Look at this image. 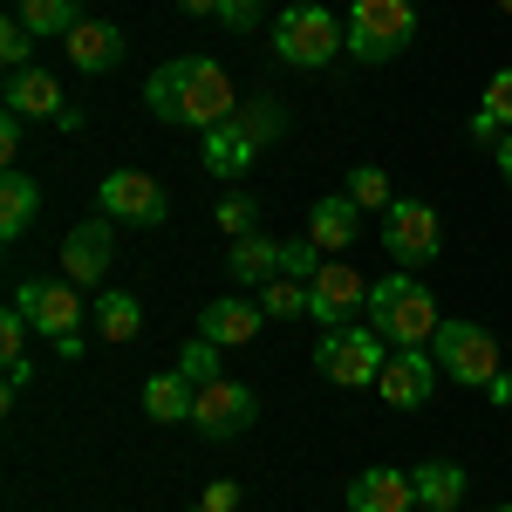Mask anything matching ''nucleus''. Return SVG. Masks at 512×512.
<instances>
[{
  "label": "nucleus",
  "mask_w": 512,
  "mask_h": 512,
  "mask_svg": "<svg viewBox=\"0 0 512 512\" xmlns=\"http://www.w3.org/2000/svg\"><path fill=\"white\" fill-rule=\"evenodd\" d=\"M144 103H151V117L171 123V130H212V123H226L239 110L233 76H226L219 62H205V55H178V62L151 69Z\"/></svg>",
  "instance_id": "nucleus-1"
},
{
  "label": "nucleus",
  "mask_w": 512,
  "mask_h": 512,
  "mask_svg": "<svg viewBox=\"0 0 512 512\" xmlns=\"http://www.w3.org/2000/svg\"><path fill=\"white\" fill-rule=\"evenodd\" d=\"M280 130H287V110H280L274 96L239 103L226 123H212V130H205V151H198V158H205V178H226V185H233V178L260 158L267 144H274Z\"/></svg>",
  "instance_id": "nucleus-2"
},
{
  "label": "nucleus",
  "mask_w": 512,
  "mask_h": 512,
  "mask_svg": "<svg viewBox=\"0 0 512 512\" xmlns=\"http://www.w3.org/2000/svg\"><path fill=\"white\" fill-rule=\"evenodd\" d=\"M437 301L424 294V280L410 274V267H396V274H383L376 287H369V328L390 342V349H424L437 335Z\"/></svg>",
  "instance_id": "nucleus-3"
},
{
  "label": "nucleus",
  "mask_w": 512,
  "mask_h": 512,
  "mask_svg": "<svg viewBox=\"0 0 512 512\" xmlns=\"http://www.w3.org/2000/svg\"><path fill=\"white\" fill-rule=\"evenodd\" d=\"M274 55L287 69H328L335 55H349V21H335L321 0H294L274 14Z\"/></svg>",
  "instance_id": "nucleus-4"
},
{
  "label": "nucleus",
  "mask_w": 512,
  "mask_h": 512,
  "mask_svg": "<svg viewBox=\"0 0 512 512\" xmlns=\"http://www.w3.org/2000/svg\"><path fill=\"white\" fill-rule=\"evenodd\" d=\"M14 308L35 321L41 342H55V355L62 362H82V321H89V308H82V287L76 280H21L14 287Z\"/></svg>",
  "instance_id": "nucleus-5"
},
{
  "label": "nucleus",
  "mask_w": 512,
  "mask_h": 512,
  "mask_svg": "<svg viewBox=\"0 0 512 512\" xmlns=\"http://www.w3.org/2000/svg\"><path fill=\"white\" fill-rule=\"evenodd\" d=\"M410 41H417V0H355L349 7L355 62H396Z\"/></svg>",
  "instance_id": "nucleus-6"
},
{
  "label": "nucleus",
  "mask_w": 512,
  "mask_h": 512,
  "mask_svg": "<svg viewBox=\"0 0 512 512\" xmlns=\"http://www.w3.org/2000/svg\"><path fill=\"white\" fill-rule=\"evenodd\" d=\"M431 355H437V369L451 383H465V390H492V376H506L499 369V335L478 328V321H437Z\"/></svg>",
  "instance_id": "nucleus-7"
},
{
  "label": "nucleus",
  "mask_w": 512,
  "mask_h": 512,
  "mask_svg": "<svg viewBox=\"0 0 512 512\" xmlns=\"http://www.w3.org/2000/svg\"><path fill=\"white\" fill-rule=\"evenodd\" d=\"M315 362L342 383V390H369V383L383 376V362H390V342H383L369 321H342V328H321Z\"/></svg>",
  "instance_id": "nucleus-8"
},
{
  "label": "nucleus",
  "mask_w": 512,
  "mask_h": 512,
  "mask_svg": "<svg viewBox=\"0 0 512 512\" xmlns=\"http://www.w3.org/2000/svg\"><path fill=\"white\" fill-rule=\"evenodd\" d=\"M383 246H390V260H403V267H431L437 253H444V219H437V205L396 198L390 212H383Z\"/></svg>",
  "instance_id": "nucleus-9"
},
{
  "label": "nucleus",
  "mask_w": 512,
  "mask_h": 512,
  "mask_svg": "<svg viewBox=\"0 0 512 512\" xmlns=\"http://www.w3.org/2000/svg\"><path fill=\"white\" fill-rule=\"evenodd\" d=\"M260 417V396L246 390L239 376H212V383H198V396H192V424L212 444H226V437H239L246 424Z\"/></svg>",
  "instance_id": "nucleus-10"
},
{
  "label": "nucleus",
  "mask_w": 512,
  "mask_h": 512,
  "mask_svg": "<svg viewBox=\"0 0 512 512\" xmlns=\"http://www.w3.org/2000/svg\"><path fill=\"white\" fill-rule=\"evenodd\" d=\"M369 287L376 280H362L349 267V260H321V274L308 280V315L321 321V328H342V321H369Z\"/></svg>",
  "instance_id": "nucleus-11"
},
{
  "label": "nucleus",
  "mask_w": 512,
  "mask_h": 512,
  "mask_svg": "<svg viewBox=\"0 0 512 512\" xmlns=\"http://www.w3.org/2000/svg\"><path fill=\"white\" fill-rule=\"evenodd\" d=\"M96 212H103V219H130V226H164L171 198H164V185L151 171H103Z\"/></svg>",
  "instance_id": "nucleus-12"
},
{
  "label": "nucleus",
  "mask_w": 512,
  "mask_h": 512,
  "mask_svg": "<svg viewBox=\"0 0 512 512\" xmlns=\"http://www.w3.org/2000/svg\"><path fill=\"white\" fill-rule=\"evenodd\" d=\"M117 267V233H110V219L96 212V219H82L69 226L62 239V280H76V287H96V280Z\"/></svg>",
  "instance_id": "nucleus-13"
},
{
  "label": "nucleus",
  "mask_w": 512,
  "mask_h": 512,
  "mask_svg": "<svg viewBox=\"0 0 512 512\" xmlns=\"http://www.w3.org/2000/svg\"><path fill=\"white\" fill-rule=\"evenodd\" d=\"M437 355H424V349H396L390 362H383V376H376V396L383 403H396V410H417V403H431L437 396Z\"/></svg>",
  "instance_id": "nucleus-14"
},
{
  "label": "nucleus",
  "mask_w": 512,
  "mask_h": 512,
  "mask_svg": "<svg viewBox=\"0 0 512 512\" xmlns=\"http://www.w3.org/2000/svg\"><path fill=\"white\" fill-rule=\"evenodd\" d=\"M0 103H7V110H14V117H28V123H62L69 117V110H76V103H69V96H62V82L48 76V69H14V76L0 82Z\"/></svg>",
  "instance_id": "nucleus-15"
},
{
  "label": "nucleus",
  "mask_w": 512,
  "mask_h": 512,
  "mask_svg": "<svg viewBox=\"0 0 512 512\" xmlns=\"http://www.w3.org/2000/svg\"><path fill=\"white\" fill-rule=\"evenodd\" d=\"M349 512H417V478L369 465L362 478H349Z\"/></svg>",
  "instance_id": "nucleus-16"
},
{
  "label": "nucleus",
  "mask_w": 512,
  "mask_h": 512,
  "mask_svg": "<svg viewBox=\"0 0 512 512\" xmlns=\"http://www.w3.org/2000/svg\"><path fill=\"white\" fill-rule=\"evenodd\" d=\"M260 321H267V308H260V301L226 294V301H205L198 335H205V342H219V349H239V342H260Z\"/></svg>",
  "instance_id": "nucleus-17"
},
{
  "label": "nucleus",
  "mask_w": 512,
  "mask_h": 512,
  "mask_svg": "<svg viewBox=\"0 0 512 512\" xmlns=\"http://www.w3.org/2000/svg\"><path fill=\"white\" fill-rule=\"evenodd\" d=\"M355 233H362V205H355L349 192H335V198H315L308 205V239H315L321 253L335 260V253H349Z\"/></svg>",
  "instance_id": "nucleus-18"
},
{
  "label": "nucleus",
  "mask_w": 512,
  "mask_h": 512,
  "mask_svg": "<svg viewBox=\"0 0 512 512\" xmlns=\"http://www.w3.org/2000/svg\"><path fill=\"white\" fill-rule=\"evenodd\" d=\"M280 267H287V246L267 233H239L233 246H226V274L239 280V287H267V280H280Z\"/></svg>",
  "instance_id": "nucleus-19"
},
{
  "label": "nucleus",
  "mask_w": 512,
  "mask_h": 512,
  "mask_svg": "<svg viewBox=\"0 0 512 512\" xmlns=\"http://www.w3.org/2000/svg\"><path fill=\"white\" fill-rule=\"evenodd\" d=\"M62 41H69V62H76L82 76H110L123 62V48H130L117 21H82L76 35H62Z\"/></svg>",
  "instance_id": "nucleus-20"
},
{
  "label": "nucleus",
  "mask_w": 512,
  "mask_h": 512,
  "mask_svg": "<svg viewBox=\"0 0 512 512\" xmlns=\"http://www.w3.org/2000/svg\"><path fill=\"white\" fill-rule=\"evenodd\" d=\"M35 212H41V185L28 178V171L7 164V178H0V239L14 246V239L35 226Z\"/></svg>",
  "instance_id": "nucleus-21"
},
{
  "label": "nucleus",
  "mask_w": 512,
  "mask_h": 512,
  "mask_svg": "<svg viewBox=\"0 0 512 512\" xmlns=\"http://www.w3.org/2000/svg\"><path fill=\"white\" fill-rule=\"evenodd\" d=\"M89 328H96V342H137L144 335V301L137 294H96V308H89Z\"/></svg>",
  "instance_id": "nucleus-22"
},
{
  "label": "nucleus",
  "mask_w": 512,
  "mask_h": 512,
  "mask_svg": "<svg viewBox=\"0 0 512 512\" xmlns=\"http://www.w3.org/2000/svg\"><path fill=\"white\" fill-rule=\"evenodd\" d=\"M417 506L424 512H458L465 506V465H451V458H431V465H417Z\"/></svg>",
  "instance_id": "nucleus-23"
},
{
  "label": "nucleus",
  "mask_w": 512,
  "mask_h": 512,
  "mask_svg": "<svg viewBox=\"0 0 512 512\" xmlns=\"http://www.w3.org/2000/svg\"><path fill=\"white\" fill-rule=\"evenodd\" d=\"M192 396H198V383L185 369H164V376L144 383V410H151L158 424H192Z\"/></svg>",
  "instance_id": "nucleus-24"
},
{
  "label": "nucleus",
  "mask_w": 512,
  "mask_h": 512,
  "mask_svg": "<svg viewBox=\"0 0 512 512\" xmlns=\"http://www.w3.org/2000/svg\"><path fill=\"white\" fill-rule=\"evenodd\" d=\"M512 130V69H499V76L485 82V103L472 110V137L478 144H499Z\"/></svg>",
  "instance_id": "nucleus-25"
},
{
  "label": "nucleus",
  "mask_w": 512,
  "mask_h": 512,
  "mask_svg": "<svg viewBox=\"0 0 512 512\" xmlns=\"http://www.w3.org/2000/svg\"><path fill=\"white\" fill-rule=\"evenodd\" d=\"M14 14H21V21H28V28H35V41L76 35L82 21H89V14H82V0H21V7H14Z\"/></svg>",
  "instance_id": "nucleus-26"
},
{
  "label": "nucleus",
  "mask_w": 512,
  "mask_h": 512,
  "mask_svg": "<svg viewBox=\"0 0 512 512\" xmlns=\"http://www.w3.org/2000/svg\"><path fill=\"white\" fill-rule=\"evenodd\" d=\"M260 308H267V321H301L308 315V280H267L260 287Z\"/></svg>",
  "instance_id": "nucleus-27"
},
{
  "label": "nucleus",
  "mask_w": 512,
  "mask_h": 512,
  "mask_svg": "<svg viewBox=\"0 0 512 512\" xmlns=\"http://www.w3.org/2000/svg\"><path fill=\"white\" fill-rule=\"evenodd\" d=\"M0 62H7V76H14V69H35V28H28L21 14L0 21Z\"/></svg>",
  "instance_id": "nucleus-28"
},
{
  "label": "nucleus",
  "mask_w": 512,
  "mask_h": 512,
  "mask_svg": "<svg viewBox=\"0 0 512 512\" xmlns=\"http://www.w3.org/2000/svg\"><path fill=\"white\" fill-rule=\"evenodd\" d=\"M349 198L362 205V212H390V205H396L390 178H383L376 164H355V171H349Z\"/></svg>",
  "instance_id": "nucleus-29"
},
{
  "label": "nucleus",
  "mask_w": 512,
  "mask_h": 512,
  "mask_svg": "<svg viewBox=\"0 0 512 512\" xmlns=\"http://www.w3.org/2000/svg\"><path fill=\"white\" fill-rule=\"evenodd\" d=\"M212 219H219V226H226V233H260V198H253V192H239V185H233V192H226V198H219V205H212Z\"/></svg>",
  "instance_id": "nucleus-30"
},
{
  "label": "nucleus",
  "mask_w": 512,
  "mask_h": 512,
  "mask_svg": "<svg viewBox=\"0 0 512 512\" xmlns=\"http://www.w3.org/2000/svg\"><path fill=\"white\" fill-rule=\"evenodd\" d=\"M219 342H205V335H192V342H185V355H178V369H185V376H192V383H212V376H226V369H219Z\"/></svg>",
  "instance_id": "nucleus-31"
},
{
  "label": "nucleus",
  "mask_w": 512,
  "mask_h": 512,
  "mask_svg": "<svg viewBox=\"0 0 512 512\" xmlns=\"http://www.w3.org/2000/svg\"><path fill=\"white\" fill-rule=\"evenodd\" d=\"M28 335H35V321L21 315V308H7V315H0V362H21Z\"/></svg>",
  "instance_id": "nucleus-32"
},
{
  "label": "nucleus",
  "mask_w": 512,
  "mask_h": 512,
  "mask_svg": "<svg viewBox=\"0 0 512 512\" xmlns=\"http://www.w3.org/2000/svg\"><path fill=\"white\" fill-rule=\"evenodd\" d=\"M287 280H315L321 274V246L315 239H287V267H280Z\"/></svg>",
  "instance_id": "nucleus-33"
},
{
  "label": "nucleus",
  "mask_w": 512,
  "mask_h": 512,
  "mask_svg": "<svg viewBox=\"0 0 512 512\" xmlns=\"http://www.w3.org/2000/svg\"><path fill=\"white\" fill-rule=\"evenodd\" d=\"M260 7H267V0H219V21H226L233 35H253V28H260Z\"/></svg>",
  "instance_id": "nucleus-34"
},
{
  "label": "nucleus",
  "mask_w": 512,
  "mask_h": 512,
  "mask_svg": "<svg viewBox=\"0 0 512 512\" xmlns=\"http://www.w3.org/2000/svg\"><path fill=\"white\" fill-rule=\"evenodd\" d=\"M205 512H239V485H233V478L205 485Z\"/></svg>",
  "instance_id": "nucleus-35"
},
{
  "label": "nucleus",
  "mask_w": 512,
  "mask_h": 512,
  "mask_svg": "<svg viewBox=\"0 0 512 512\" xmlns=\"http://www.w3.org/2000/svg\"><path fill=\"white\" fill-rule=\"evenodd\" d=\"M21 123H28V117H14V110L0 117V158H7V164L21 158Z\"/></svg>",
  "instance_id": "nucleus-36"
},
{
  "label": "nucleus",
  "mask_w": 512,
  "mask_h": 512,
  "mask_svg": "<svg viewBox=\"0 0 512 512\" xmlns=\"http://www.w3.org/2000/svg\"><path fill=\"white\" fill-rule=\"evenodd\" d=\"M492 158H499V178H506V185H512V130H506V137H499V151H492Z\"/></svg>",
  "instance_id": "nucleus-37"
},
{
  "label": "nucleus",
  "mask_w": 512,
  "mask_h": 512,
  "mask_svg": "<svg viewBox=\"0 0 512 512\" xmlns=\"http://www.w3.org/2000/svg\"><path fill=\"white\" fill-rule=\"evenodd\" d=\"M485 396H492V403H512V376H492V390H485Z\"/></svg>",
  "instance_id": "nucleus-38"
},
{
  "label": "nucleus",
  "mask_w": 512,
  "mask_h": 512,
  "mask_svg": "<svg viewBox=\"0 0 512 512\" xmlns=\"http://www.w3.org/2000/svg\"><path fill=\"white\" fill-rule=\"evenodd\" d=\"M178 7H185V14H212V21H219V0H178Z\"/></svg>",
  "instance_id": "nucleus-39"
},
{
  "label": "nucleus",
  "mask_w": 512,
  "mask_h": 512,
  "mask_svg": "<svg viewBox=\"0 0 512 512\" xmlns=\"http://www.w3.org/2000/svg\"><path fill=\"white\" fill-rule=\"evenodd\" d=\"M499 7H506V14H512V0H499Z\"/></svg>",
  "instance_id": "nucleus-40"
},
{
  "label": "nucleus",
  "mask_w": 512,
  "mask_h": 512,
  "mask_svg": "<svg viewBox=\"0 0 512 512\" xmlns=\"http://www.w3.org/2000/svg\"><path fill=\"white\" fill-rule=\"evenodd\" d=\"M192 512H205V506H192Z\"/></svg>",
  "instance_id": "nucleus-41"
},
{
  "label": "nucleus",
  "mask_w": 512,
  "mask_h": 512,
  "mask_svg": "<svg viewBox=\"0 0 512 512\" xmlns=\"http://www.w3.org/2000/svg\"><path fill=\"white\" fill-rule=\"evenodd\" d=\"M499 512H512V506H499Z\"/></svg>",
  "instance_id": "nucleus-42"
},
{
  "label": "nucleus",
  "mask_w": 512,
  "mask_h": 512,
  "mask_svg": "<svg viewBox=\"0 0 512 512\" xmlns=\"http://www.w3.org/2000/svg\"><path fill=\"white\" fill-rule=\"evenodd\" d=\"M417 7H424V0H417Z\"/></svg>",
  "instance_id": "nucleus-43"
}]
</instances>
